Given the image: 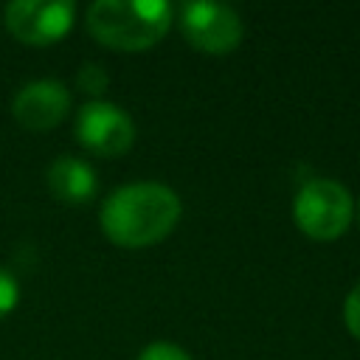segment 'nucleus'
<instances>
[{
  "instance_id": "obj_1",
  "label": "nucleus",
  "mask_w": 360,
  "mask_h": 360,
  "mask_svg": "<svg viewBox=\"0 0 360 360\" xmlns=\"http://www.w3.org/2000/svg\"><path fill=\"white\" fill-rule=\"evenodd\" d=\"M180 219V197L163 183H129L101 205V228L121 248H146L172 233Z\"/></svg>"
},
{
  "instance_id": "obj_2",
  "label": "nucleus",
  "mask_w": 360,
  "mask_h": 360,
  "mask_svg": "<svg viewBox=\"0 0 360 360\" xmlns=\"http://www.w3.org/2000/svg\"><path fill=\"white\" fill-rule=\"evenodd\" d=\"M172 22V6L163 0H96L87 8L90 34L118 51L152 48Z\"/></svg>"
},
{
  "instance_id": "obj_3",
  "label": "nucleus",
  "mask_w": 360,
  "mask_h": 360,
  "mask_svg": "<svg viewBox=\"0 0 360 360\" xmlns=\"http://www.w3.org/2000/svg\"><path fill=\"white\" fill-rule=\"evenodd\" d=\"M295 225L312 239H335L349 228L352 194L346 186L329 177L307 180L292 202Z\"/></svg>"
},
{
  "instance_id": "obj_4",
  "label": "nucleus",
  "mask_w": 360,
  "mask_h": 360,
  "mask_svg": "<svg viewBox=\"0 0 360 360\" xmlns=\"http://www.w3.org/2000/svg\"><path fill=\"white\" fill-rule=\"evenodd\" d=\"M180 25L186 39L205 53H228L242 42V20L225 3H186Z\"/></svg>"
},
{
  "instance_id": "obj_5",
  "label": "nucleus",
  "mask_w": 360,
  "mask_h": 360,
  "mask_svg": "<svg viewBox=\"0 0 360 360\" xmlns=\"http://www.w3.org/2000/svg\"><path fill=\"white\" fill-rule=\"evenodd\" d=\"M76 141L96 155L115 158L132 146L135 124L110 101H87L76 115Z\"/></svg>"
},
{
  "instance_id": "obj_6",
  "label": "nucleus",
  "mask_w": 360,
  "mask_h": 360,
  "mask_svg": "<svg viewBox=\"0 0 360 360\" xmlns=\"http://www.w3.org/2000/svg\"><path fill=\"white\" fill-rule=\"evenodd\" d=\"M73 3L68 0H14L6 8L8 31L25 45H48L68 34Z\"/></svg>"
},
{
  "instance_id": "obj_7",
  "label": "nucleus",
  "mask_w": 360,
  "mask_h": 360,
  "mask_svg": "<svg viewBox=\"0 0 360 360\" xmlns=\"http://www.w3.org/2000/svg\"><path fill=\"white\" fill-rule=\"evenodd\" d=\"M68 110H70V93L62 82L53 79H37L22 84L11 101L14 118L25 129H37V132L56 127L68 115Z\"/></svg>"
},
{
  "instance_id": "obj_8",
  "label": "nucleus",
  "mask_w": 360,
  "mask_h": 360,
  "mask_svg": "<svg viewBox=\"0 0 360 360\" xmlns=\"http://www.w3.org/2000/svg\"><path fill=\"white\" fill-rule=\"evenodd\" d=\"M48 188L56 200L68 205H79L96 194V174L84 160L73 155H62L48 166Z\"/></svg>"
},
{
  "instance_id": "obj_9",
  "label": "nucleus",
  "mask_w": 360,
  "mask_h": 360,
  "mask_svg": "<svg viewBox=\"0 0 360 360\" xmlns=\"http://www.w3.org/2000/svg\"><path fill=\"white\" fill-rule=\"evenodd\" d=\"M76 84L84 90V93H104L107 90V73L101 65L96 62H84L76 73Z\"/></svg>"
},
{
  "instance_id": "obj_10",
  "label": "nucleus",
  "mask_w": 360,
  "mask_h": 360,
  "mask_svg": "<svg viewBox=\"0 0 360 360\" xmlns=\"http://www.w3.org/2000/svg\"><path fill=\"white\" fill-rule=\"evenodd\" d=\"M138 360H191L180 346H174V343H166V340H158V343H149L141 354H138Z\"/></svg>"
},
{
  "instance_id": "obj_11",
  "label": "nucleus",
  "mask_w": 360,
  "mask_h": 360,
  "mask_svg": "<svg viewBox=\"0 0 360 360\" xmlns=\"http://www.w3.org/2000/svg\"><path fill=\"white\" fill-rule=\"evenodd\" d=\"M343 321H346L349 332L360 340V281H357L354 290L346 295V304H343Z\"/></svg>"
},
{
  "instance_id": "obj_12",
  "label": "nucleus",
  "mask_w": 360,
  "mask_h": 360,
  "mask_svg": "<svg viewBox=\"0 0 360 360\" xmlns=\"http://www.w3.org/2000/svg\"><path fill=\"white\" fill-rule=\"evenodd\" d=\"M17 295H20V290H17L14 276L6 267H0V315H6L8 309H14Z\"/></svg>"
}]
</instances>
